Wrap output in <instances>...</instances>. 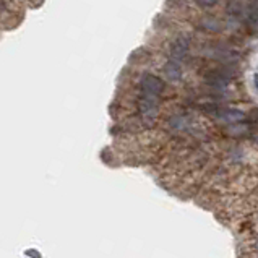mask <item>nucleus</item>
<instances>
[{
    "label": "nucleus",
    "mask_w": 258,
    "mask_h": 258,
    "mask_svg": "<svg viewBox=\"0 0 258 258\" xmlns=\"http://www.w3.org/2000/svg\"><path fill=\"white\" fill-rule=\"evenodd\" d=\"M227 12H229L231 15H240V12H242V5H240V2L239 0H231L229 2V5H227Z\"/></svg>",
    "instance_id": "4"
},
{
    "label": "nucleus",
    "mask_w": 258,
    "mask_h": 258,
    "mask_svg": "<svg viewBox=\"0 0 258 258\" xmlns=\"http://www.w3.org/2000/svg\"><path fill=\"white\" fill-rule=\"evenodd\" d=\"M202 28L206 29V31H213V33H218L221 29V21L215 17H205L202 20Z\"/></svg>",
    "instance_id": "3"
},
{
    "label": "nucleus",
    "mask_w": 258,
    "mask_h": 258,
    "mask_svg": "<svg viewBox=\"0 0 258 258\" xmlns=\"http://www.w3.org/2000/svg\"><path fill=\"white\" fill-rule=\"evenodd\" d=\"M197 4L203 9H210V7H215L218 4V0H197Z\"/></svg>",
    "instance_id": "5"
},
{
    "label": "nucleus",
    "mask_w": 258,
    "mask_h": 258,
    "mask_svg": "<svg viewBox=\"0 0 258 258\" xmlns=\"http://www.w3.org/2000/svg\"><path fill=\"white\" fill-rule=\"evenodd\" d=\"M140 86L145 94L150 96H158L166 90V83L156 75H151V73H146V75L142 77V82H140Z\"/></svg>",
    "instance_id": "1"
},
{
    "label": "nucleus",
    "mask_w": 258,
    "mask_h": 258,
    "mask_svg": "<svg viewBox=\"0 0 258 258\" xmlns=\"http://www.w3.org/2000/svg\"><path fill=\"white\" fill-rule=\"evenodd\" d=\"M164 73H166V77L171 80V82H180L182 80V69H180V65L177 63L175 60H169L166 65H164Z\"/></svg>",
    "instance_id": "2"
}]
</instances>
